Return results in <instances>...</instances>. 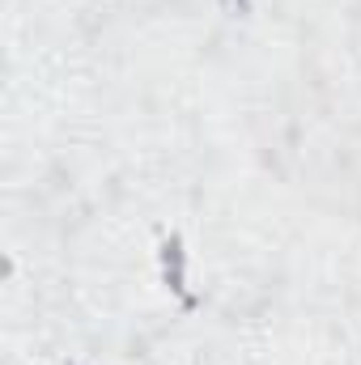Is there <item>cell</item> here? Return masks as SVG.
<instances>
[{"instance_id": "obj_2", "label": "cell", "mask_w": 361, "mask_h": 365, "mask_svg": "<svg viewBox=\"0 0 361 365\" xmlns=\"http://www.w3.org/2000/svg\"><path fill=\"white\" fill-rule=\"evenodd\" d=\"M221 4H230V9H234V4H238V9H243V4H247V0H221Z\"/></svg>"}, {"instance_id": "obj_1", "label": "cell", "mask_w": 361, "mask_h": 365, "mask_svg": "<svg viewBox=\"0 0 361 365\" xmlns=\"http://www.w3.org/2000/svg\"><path fill=\"white\" fill-rule=\"evenodd\" d=\"M162 276H166V284L179 293L183 302H191V297H187V284H183V247H179V238H171V242L162 247Z\"/></svg>"}]
</instances>
